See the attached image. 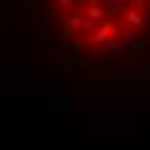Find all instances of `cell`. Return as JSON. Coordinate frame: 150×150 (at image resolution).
<instances>
[{
    "label": "cell",
    "mask_w": 150,
    "mask_h": 150,
    "mask_svg": "<svg viewBox=\"0 0 150 150\" xmlns=\"http://www.w3.org/2000/svg\"><path fill=\"white\" fill-rule=\"evenodd\" d=\"M31 29L67 67L98 70L150 49V0H23Z\"/></svg>",
    "instance_id": "cell-1"
}]
</instances>
